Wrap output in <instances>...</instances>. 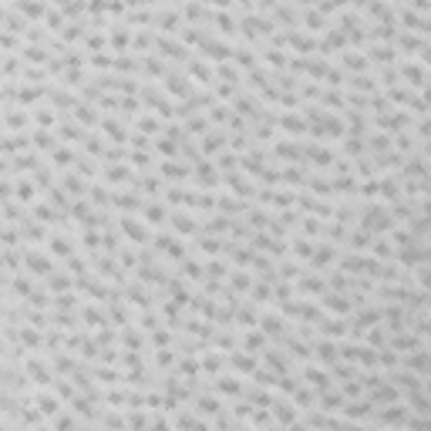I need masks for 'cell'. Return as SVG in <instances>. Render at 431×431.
I'll return each instance as SVG.
<instances>
[{
    "label": "cell",
    "instance_id": "8992f818",
    "mask_svg": "<svg viewBox=\"0 0 431 431\" xmlns=\"http://www.w3.org/2000/svg\"><path fill=\"white\" fill-rule=\"evenodd\" d=\"M223 145H226V135H219V131H209L206 138H202V149H206L209 155H216Z\"/></svg>",
    "mask_w": 431,
    "mask_h": 431
},
{
    "label": "cell",
    "instance_id": "8fae6325",
    "mask_svg": "<svg viewBox=\"0 0 431 431\" xmlns=\"http://www.w3.org/2000/svg\"><path fill=\"white\" fill-rule=\"evenodd\" d=\"M142 327H145V330H155V327H158V317H155V313H145V317H142Z\"/></svg>",
    "mask_w": 431,
    "mask_h": 431
},
{
    "label": "cell",
    "instance_id": "5b68a950",
    "mask_svg": "<svg viewBox=\"0 0 431 431\" xmlns=\"http://www.w3.org/2000/svg\"><path fill=\"white\" fill-rule=\"evenodd\" d=\"M125 428H152V411L145 414V408H142V411L125 408Z\"/></svg>",
    "mask_w": 431,
    "mask_h": 431
},
{
    "label": "cell",
    "instance_id": "7c38bea8",
    "mask_svg": "<svg viewBox=\"0 0 431 431\" xmlns=\"http://www.w3.org/2000/svg\"><path fill=\"white\" fill-rule=\"evenodd\" d=\"M414 7H418V10H428V7H431V0H414Z\"/></svg>",
    "mask_w": 431,
    "mask_h": 431
},
{
    "label": "cell",
    "instance_id": "7a4b0ae2",
    "mask_svg": "<svg viewBox=\"0 0 431 431\" xmlns=\"http://www.w3.org/2000/svg\"><path fill=\"white\" fill-rule=\"evenodd\" d=\"M263 364V357L260 354H253V351H229V371L233 374H239V377H249L256 367Z\"/></svg>",
    "mask_w": 431,
    "mask_h": 431
},
{
    "label": "cell",
    "instance_id": "ba28073f",
    "mask_svg": "<svg viewBox=\"0 0 431 431\" xmlns=\"http://www.w3.org/2000/svg\"><path fill=\"white\" fill-rule=\"evenodd\" d=\"M229 286H233L236 293H246V290L253 286V280H249L246 273H233V276H229Z\"/></svg>",
    "mask_w": 431,
    "mask_h": 431
},
{
    "label": "cell",
    "instance_id": "3957f363",
    "mask_svg": "<svg viewBox=\"0 0 431 431\" xmlns=\"http://www.w3.org/2000/svg\"><path fill=\"white\" fill-rule=\"evenodd\" d=\"M243 347H246V351H253V354H263V351L270 347V337L263 334V327H249L246 337H243Z\"/></svg>",
    "mask_w": 431,
    "mask_h": 431
},
{
    "label": "cell",
    "instance_id": "6da1fadb",
    "mask_svg": "<svg viewBox=\"0 0 431 431\" xmlns=\"http://www.w3.org/2000/svg\"><path fill=\"white\" fill-rule=\"evenodd\" d=\"M300 408L286 397V394H280L276 401H273V418H276V428H300Z\"/></svg>",
    "mask_w": 431,
    "mask_h": 431
},
{
    "label": "cell",
    "instance_id": "30bf717a",
    "mask_svg": "<svg viewBox=\"0 0 431 431\" xmlns=\"http://www.w3.org/2000/svg\"><path fill=\"white\" fill-rule=\"evenodd\" d=\"M135 47H138V51H149V47H152V38H149V34H138V38H135Z\"/></svg>",
    "mask_w": 431,
    "mask_h": 431
},
{
    "label": "cell",
    "instance_id": "52a82bcc",
    "mask_svg": "<svg viewBox=\"0 0 431 431\" xmlns=\"http://www.w3.org/2000/svg\"><path fill=\"white\" fill-rule=\"evenodd\" d=\"M196 179H199L202 186H216V169H212L209 162H199V165H196Z\"/></svg>",
    "mask_w": 431,
    "mask_h": 431
},
{
    "label": "cell",
    "instance_id": "4fadbf2b",
    "mask_svg": "<svg viewBox=\"0 0 431 431\" xmlns=\"http://www.w3.org/2000/svg\"><path fill=\"white\" fill-rule=\"evenodd\" d=\"M239 3H246V7H249V0H239Z\"/></svg>",
    "mask_w": 431,
    "mask_h": 431
},
{
    "label": "cell",
    "instance_id": "277c9868",
    "mask_svg": "<svg viewBox=\"0 0 431 431\" xmlns=\"http://www.w3.org/2000/svg\"><path fill=\"white\" fill-rule=\"evenodd\" d=\"M121 347L125 351H152L149 340L142 337L138 330H131V327H121Z\"/></svg>",
    "mask_w": 431,
    "mask_h": 431
},
{
    "label": "cell",
    "instance_id": "9c48e42d",
    "mask_svg": "<svg viewBox=\"0 0 431 431\" xmlns=\"http://www.w3.org/2000/svg\"><path fill=\"white\" fill-rule=\"evenodd\" d=\"M145 219H149V223H162V219H165V206H149L145 209Z\"/></svg>",
    "mask_w": 431,
    "mask_h": 431
}]
</instances>
